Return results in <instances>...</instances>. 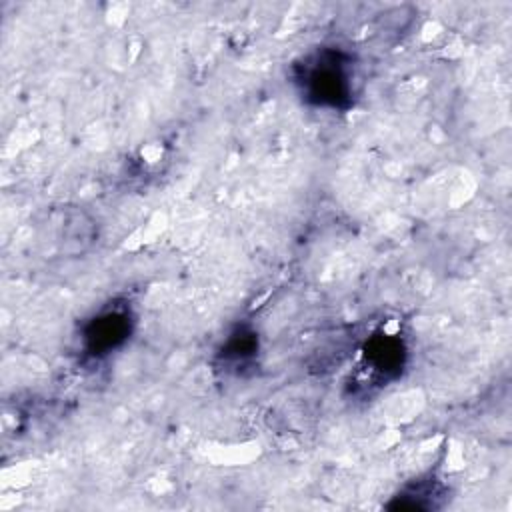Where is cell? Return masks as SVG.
Masks as SVG:
<instances>
[{
  "label": "cell",
  "instance_id": "6da1fadb",
  "mask_svg": "<svg viewBox=\"0 0 512 512\" xmlns=\"http://www.w3.org/2000/svg\"><path fill=\"white\" fill-rule=\"evenodd\" d=\"M294 84L300 96L328 110H346L356 98V62L354 56L338 46H320L302 56L292 66Z\"/></svg>",
  "mask_w": 512,
  "mask_h": 512
},
{
  "label": "cell",
  "instance_id": "7a4b0ae2",
  "mask_svg": "<svg viewBox=\"0 0 512 512\" xmlns=\"http://www.w3.org/2000/svg\"><path fill=\"white\" fill-rule=\"evenodd\" d=\"M132 312L126 304H108L82 328V348L90 358H104L122 348L132 334Z\"/></svg>",
  "mask_w": 512,
  "mask_h": 512
},
{
  "label": "cell",
  "instance_id": "3957f363",
  "mask_svg": "<svg viewBox=\"0 0 512 512\" xmlns=\"http://www.w3.org/2000/svg\"><path fill=\"white\" fill-rule=\"evenodd\" d=\"M406 348L400 338L394 334H378L372 336L364 350V366L372 376L378 378H394L404 364Z\"/></svg>",
  "mask_w": 512,
  "mask_h": 512
},
{
  "label": "cell",
  "instance_id": "277c9868",
  "mask_svg": "<svg viewBox=\"0 0 512 512\" xmlns=\"http://www.w3.org/2000/svg\"><path fill=\"white\" fill-rule=\"evenodd\" d=\"M256 336L252 332H234L222 346V362L228 370H244L256 356Z\"/></svg>",
  "mask_w": 512,
  "mask_h": 512
}]
</instances>
